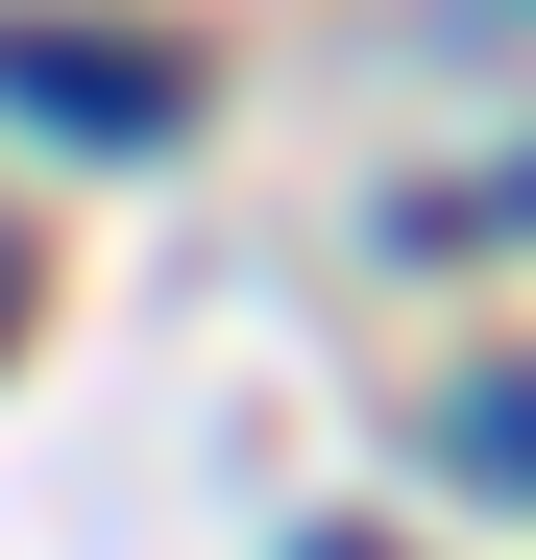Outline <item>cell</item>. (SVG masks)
<instances>
[{"mask_svg": "<svg viewBox=\"0 0 536 560\" xmlns=\"http://www.w3.org/2000/svg\"><path fill=\"white\" fill-rule=\"evenodd\" d=\"M0 98H49L73 147H171V122H196V73L123 49V25H0Z\"/></svg>", "mask_w": 536, "mask_h": 560, "instance_id": "obj_1", "label": "cell"}, {"mask_svg": "<svg viewBox=\"0 0 536 560\" xmlns=\"http://www.w3.org/2000/svg\"><path fill=\"white\" fill-rule=\"evenodd\" d=\"M464 463H536V365H512V390H464Z\"/></svg>", "mask_w": 536, "mask_h": 560, "instance_id": "obj_2", "label": "cell"}, {"mask_svg": "<svg viewBox=\"0 0 536 560\" xmlns=\"http://www.w3.org/2000/svg\"><path fill=\"white\" fill-rule=\"evenodd\" d=\"M317 560H366V536H317Z\"/></svg>", "mask_w": 536, "mask_h": 560, "instance_id": "obj_3", "label": "cell"}, {"mask_svg": "<svg viewBox=\"0 0 536 560\" xmlns=\"http://www.w3.org/2000/svg\"><path fill=\"white\" fill-rule=\"evenodd\" d=\"M0 293H25V268H0Z\"/></svg>", "mask_w": 536, "mask_h": 560, "instance_id": "obj_4", "label": "cell"}]
</instances>
